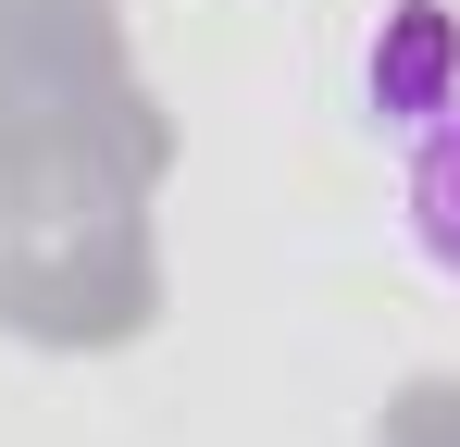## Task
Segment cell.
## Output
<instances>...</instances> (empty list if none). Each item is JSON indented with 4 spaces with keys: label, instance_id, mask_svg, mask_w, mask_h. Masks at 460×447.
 <instances>
[{
    "label": "cell",
    "instance_id": "obj_1",
    "mask_svg": "<svg viewBox=\"0 0 460 447\" xmlns=\"http://www.w3.org/2000/svg\"><path fill=\"white\" fill-rule=\"evenodd\" d=\"M460 100V38L436 0H411L398 13V38H374V112H398V125H423V112H448Z\"/></svg>",
    "mask_w": 460,
    "mask_h": 447
},
{
    "label": "cell",
    "instance_id": "obj_2",
    "mask_svg": "<svg viewBox=\"0 0 460 447\" xmlns=\"http://www.w3.org/2000/svg\"><path fill=\"white\" fill-rule=\"evenodd\" d=\"M411 249L460 286V100L423 112V137H411Z\"/></svg>",
    "mask_w": 460,
    "mask_h": 447
}]
</instances>
